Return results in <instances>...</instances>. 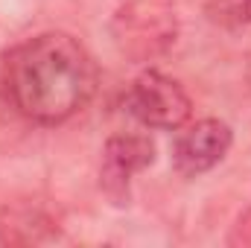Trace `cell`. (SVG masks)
Here are the masks:
<instances>
[{
  "label": "cell",
  "mask_w": 251,
  "mask_h": 248,
  "mask_svg": "<svg viewBox=\"0 0 251 248\" xmlns=\"http://www.w3.org/2000/svg\"><path fill=\"white\" fill-rule=\"evenodd\" d=\"M100 82L85 44L67 32H41L18 44L3 62V91L18 114L56 125L88 105Z\"/></svg>",
  "instance_id": "6da1fadb"
},
{
  "label": "cell",
  "mask_w": 251,
  "mask_h": 248,
  "mask_svg": "<svg viewBox=\"0 0 251 248\" xmlns=\"http://www.w3.org/2000/svg\"><path fill=\"white\" fill-rule=\"evenodd\" d=\"M126 108L137 123L149 128H181L193 111L184 88L158 70H146L131 82Z\"/></svg>",
  "instance_id": "7a4b0ae2"
},
{
  "label": "cell",
  "mask_w": 251,
  "mask_h": 248,
  "mask_svg": "<svg viewBox=\"0 0 251 248\" xmlns=\"http://www.w3.org/2000/svg\"><path fill=\"white\" fill-rule=\"evenodd\" d=\"M231 128L222 120H199L184 128L173 143V167L181 175H201L213 170L231 149Z\"/></svg>",
  "instance_id": "3957f363"
},
{
  "label": "cell",
  "mask_w": 251,
  "mask_h": 248,
  "mask_svg": "<svg viewBox=\"0 0 251 248\" xmlns=\"http://www.w3.org/2000/svg\"><path fill=\"white\" fill-rule=\"evenodd\" d=\"M152 161H155V143L146 134H114V137H108V143L102 149L100 184L114 198V204H123L128 198L131 175L146 170Z\"/></svg>",
  "instance_id": "277c9868"
},
{
  "label": "cell",
  "mask_w": 251,
  "mask_h": 248,
  "mask_svg": "<svg viewBox=\"0 0 251 248\" xmlns=\"http://www.w3.org/2000/svg\"><path fill=\"white\" fill-rule=\"evenodd\" d=\"M120 21H123V32H120V41L123 44H140L143 50H152V41H170L176 35V18L170 9L152 3V0H137V3H128L123 12H120Z\"/></svg>",
  "instance_id": "5b68a950"
},
{
  "label": "cell",
  "mask_w": 251,
  "mask_h": 248,
  "mask_svg": "<svg viewBox=\"0 0 251 248\" xmlns=\"http://www.w3.org/2000/svg\"><path fill=\"white\" fill-rule=\"evenodd\" d=\"M204 12L219 26L251 24V0H204Z\"/></svg>",
  "instance_id": "8992f818"
}]
</instances>
